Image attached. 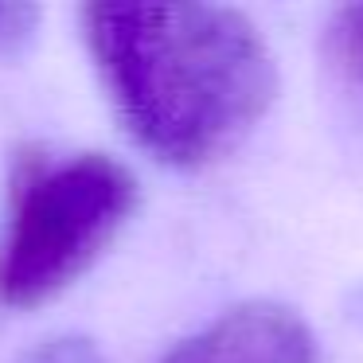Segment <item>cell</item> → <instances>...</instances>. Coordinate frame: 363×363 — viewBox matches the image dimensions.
Returning a JSON list of instances; mask_svg holds the SVG:
<instances>
[{
    "mask_svg": "<svg viewBox=\"0 0 363 363\" xmlns=\"http://www.w3.org/2000/svg\"><path fill=\"white\" fill-rule=\"evenodd\" d=\"M324 59L363 102V4H344L324 24Z\"/></svg>",
    "mask_w": 363,
    "mask_h": 363,
    "instance_id": "obj_4",
    "label": "cell"
},
{
    "mask_svg": "<svg viewBox=\"0 0 363 363\" xmlns=\"http://www.w3.org/2000/svg\"><path fill=\"white\" fill-rule=\"evenodd\" d=\"M20 363H106V355L86 336H59V340L32 347Z\"/></svg>",
    "mask_w": 363,
    "mask_h": 363,
    "instance_id": "obj_6",
    "label": "cell"
},
{
    "mask_svg": "<svg viewBox=\"0 0 363 363\" xmlns=\"http://www.w3.org/2000/svg\"><path fill=\"white\" fill-rule=\"evenodd\" d=\"M160 363H320V347L297 308L242 301L180 340Z\"/></svg>",
    "mask_w": 363,
    "mask_h": 363,
    "instance_id": "obj_3",
    "label": "cell"
},
{
    "mask_svg": "<svg viewBox=\"0 0 363 363\" xmlns=\"http://www.w3.org/2000/svg\"><path fill=\"white\" fill-rule=\"evenodd\" d=\"M82 35L133 141L172 168L223 160L281 90L262 28L227 4H86Z\"/></svg>",
    "mask_w": 363,
    "mask_h": 363,
    "instance_id": "obj_1",
    "label": "cell"
},
{
    "mask_svg": "<svg viewBox=\"0 0 363 363\" xmlns=\"http://www.w3.org/2000/svg\"><path fill=\"white\" fill-rule=\"evenodd\" d=\"M40 16L35 4H0V59H16L32 48Z\"/></svg>",
    "mask_w": 363,
    "mask_h": 363,
    "instance_id": "obj_5",
    "label": "cell"
},
{
    "mask_svg": "<svg viewBox=\"0 0 363 363\" xmlns=\"http://www.w3.org/2000/svg\"><path fill=\"white\" fill-rule=\"evenodd\" d=\"M133 207V172L106 152H20L0 227V308L43 305L74 285Z\"/></svg>",
    "mask_w": 363,
    "mask_h": 363,
    "instance_id": "obj_2",
    "label": "cell"
}]
</instances>
